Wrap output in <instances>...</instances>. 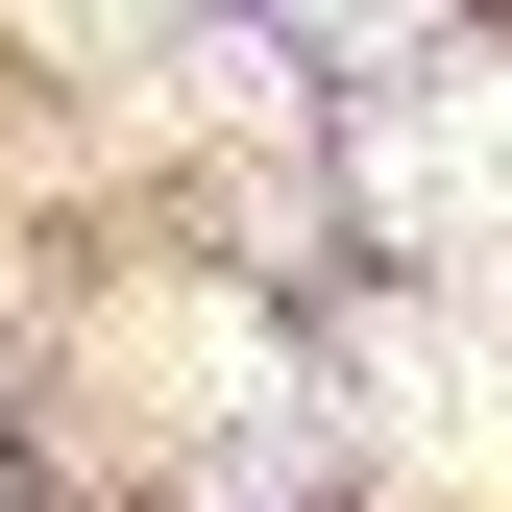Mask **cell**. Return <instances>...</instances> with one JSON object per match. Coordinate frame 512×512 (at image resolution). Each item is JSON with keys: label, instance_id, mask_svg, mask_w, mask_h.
<instances>
[{"label": "cell", "instance_id": "1", "mask_svg": "<svg viewBox=\"0 0 512 512\" xmlns=\"http://www.w3.org/2000/svg\"><path fill=\"white\" fill-rule=\"evenodd\" d=\"M366 220L415 269H512V74H439L415 122H366Z\"/></svg>", "mask_w": 512, "mask_h": 512}, {"label": "cell", "instance_id": "2", "mask_svg": "<svg viewBox=\"0 0 512 512\" xmlns=\"http://www.w3.org/2000/svg\"><path fill=\"white\" fill-rule=\"evenodd\" d=\"M0 25H25V49H147L171 0H0Z\"/></svg>", "mask_w": 512, "mask_h": 512}, {"label": "cell", "instance_id": "3", "mask_svg": "<svg viewBox=\"0 0 512 512\" xmlns=\"http://www.w3.org/2000/svg\"><path fill=\"white\" fill-rule=\"evenodd\" d=\"M269 25H293V49H415L439 0H269Z\"/></svg>", "mask_w": 512, "mask_h": 512}]
</instances>
